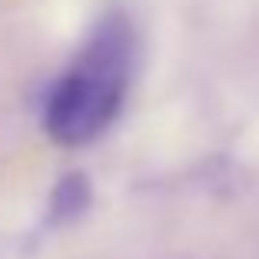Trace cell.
<instances>
[{
    "label": "cell",
    "instance_id": "obj_1",
    "mask_svg": "<svg viewBox=\"0 0 259 259\" xmlns=\"http://www.w3.org/2000/svg\"><path fill=\"white\" fill-rule=\"evenodd\" d=\"M133 54V23L123 10L110 7L93 23L83 50L44 103V126L50 140L60 146H83L113 123L130 90Z\"/></svg>",
    "mask_w": 259,
    "mask_h": 259
},
{
    "label": "cell",
    "instance_id": "obj_2",
    "mask_svg": "<svg viewBox=\"0 0 259 259\" xmlns=\"http://www.w3.org/2000/svg\"><path fill=\"white\" fill-rule=\"evenodd\" d=\"M87 206H90V183H87V176L70 173L54 186V196H50V223H70L83 213Z\"/></svg>",
    "mask_w": 259,
    "mask_h": 259
}]
</instances>
